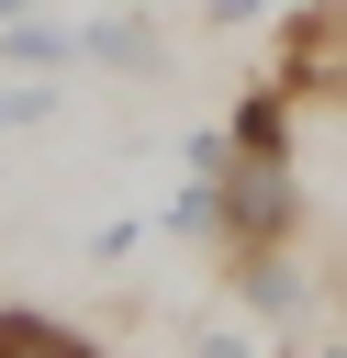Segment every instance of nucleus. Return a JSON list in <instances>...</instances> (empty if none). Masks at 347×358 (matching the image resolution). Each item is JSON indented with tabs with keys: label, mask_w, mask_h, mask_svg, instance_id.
Instances as JSON below:
<instances>
[{
	"label": "nucleus",
	"mask_w": 347,
	"mask_h": 358,
	"mask_svg": "<svg viewBox=\"0 0 347 358\" xmlns=\"http://www.w3.org/2000/svg\"><path fill=\"white\" fill-rule=\"evenodd\" d=\"M291 123H302V101H291L280 78H257V90H235V112H224V134H235V157H291Z\"/></svg>",
	"instance_id": "obj_4"
},
{
	"label": "nucleus",
	"mask_w": 347,
	"mask_h": 358,
	"mask_svg": "<svg viewBox=\"0 0 347 358\" xmlns=\"http://www.w3.org/2000/svg\"><path fill=\"white\" fill-rule=\"evenodd\" d=\"M22 11H34V0H0V22H22Z\"/></svg>",
	"instance_id": "obj_11"
},
{
	"label": "nucleus",
	"mask_w": 347,
	"mask_h": 358,
	"mask_svg": "<svg viewBox=\"0 0 347 358\" xmlns=\"http://www.w3.org/2000/svg\"><path fill=\"white\" fill-rule=\"evenodd\" d=\"M0 358H112V347L78 336V324L45 313V302H0Z\"/></svg>",
	"instance_id": "obj_5"
},
{
	"label": "nucleus",
	"mask_w": 347,
	"mask_h": 358,
	"mask_svg": "<svg viewBox=\"0 0 347 358\" xmlns=\"http://www.w3.org/2000/svg\"><path fill=\"white\" fill-rule=\"evenodd\" d=\"M280 0H201V34H246V22H269Z\"/></svg>",
	"instance_id": "obj_9"
},
{
	"label": "nucleus",
	"mask_w": 347,
	"mask_h": 358,
	"mask_svg": "<svg viewBox=\"0 0 347 358\" xmlns=\"http://www.w3.org/2000/svg\"><path fill=\"white\" fill-rule=\"evenodd\" d=\"M45 112H56V90L11 67V78H0V134H22V123H45Z\"/></svg>",
	"instance_id": "obj_7"
},
{
	"label": "nucleus",
	"mask_w": 347,
	"mask_h": 358,
	"mask_svg": "<svg viewBox=\"0 0 347 358\" xmlns=\"http://www.w3.org/2000/svg\"><path fill=\"white\" fill-rule=\"evenodd\" d=\"M0 67H22V78H67V67H78V22H45V11L0 22Z\"/></svg>",
	"instance_id": "obj_6"
},
{
	"label": "nucleus",
	"mask_w": 347,
	"mask_h": 358,
	"mask_svg": "<svg viewBox=\"0 0 347 358\" xmlns=\"http://www.w3.org/2000/svg\"><path fill=\"white\" fill-rule=\"evenodd\" d=\"M269 78H280L291 101H347V0H291Z\"/></svg>",
	"instance_id": "obj_1"
},
{
	"label": "nucleus",
	"mask_w": 347,
	"mask_h": 358,
	"mask_svg": "<svg viewBox=\"0 0 347 358\" xmlns=\"http://www.w3.org/2000/svg\"><path fill=\"white\" fill-rule=\"evenodd\" d=\"M78 67H123V78H157L168 67V34L146 0H112L101 22H78Z\"/></svg>",
	"instance_id": "obj_3"
},
{
	"label": "nucleus",
	"mask_w": 347,
	"mask_h": 358,
	"mask_svg": "<svg viewBox=\"0 0 347 358\" xmlns=\"http://www.w3.org/2000/svg\"><path fill=\"white\" fill-rule=\"evenodd\" d=\"M280 358H347V336H313V347H280Z\"/></svg>",
	"instance_id": "obj_10"
},
{
	"label": "nucleus",
	"mask_w": 347,
	"mask_h": 358,
	"mask_svg": "<svg viewBox=\"0 0 347 358\" xmlns=\"http://www.w3.org/2000/svg\"><path fill=\"white\" fill-rule=\"evenodd\" d=\"M224 291H235L280 347H302V324H313V280L291 268V246H269V257H224Z\"/></svg>",
	"instance_id": "obj_2"
},
{
	"label": "nucleus",
	"mask_w": 347,
	"mask_h": 358,
	"mask_svg": "<svg viewBox=\"0 0 347 358\" xmlns=\"http://www.w3.org/2000/svg\"><path fill=\"white\" fill-rule=\"evenodd\" d=\"M190 358H257L246 324H190Z\"/></svg>",
	"instance_id": "obj_8"
}]
</instances>
